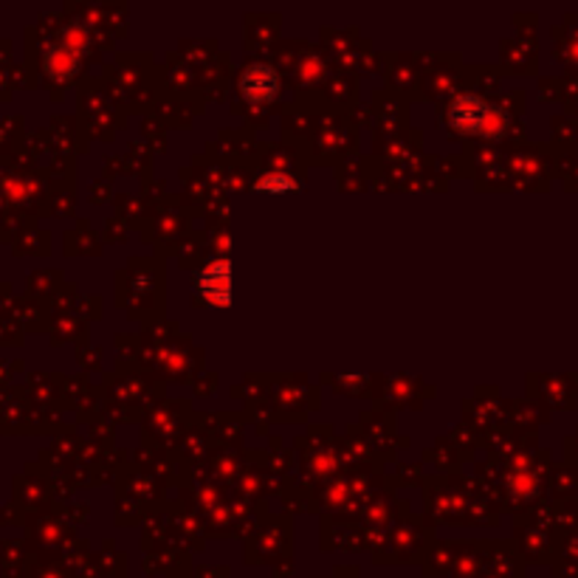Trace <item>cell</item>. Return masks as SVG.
I'll list each match as a JSON object with an SVG mask.
<instances>
[{
	"label": "cell",
	"instance_id": "4",
	"mask_svg": "<svg viewBox=\"0 0 578 578\" xmlns=\"http://www.w3.org/2000/svg\"><path fill=\"white\" fill-rule=\"evenodd\" d=\"M297 189H299V180L293 178V175L280 173V169L266 173L255 184V193H268V195H288V193H297Z\"/></svg>",
	"mask_w": 578,
	"mask_h": 578
},
{
	"label": "cell",
	"instance_id": "1",
	"mask_svg": "<svg viewBox=\"0 0 578 578\" xmlns=\"http://www.w3.org/2000/svg\"><path fill=\"white\" fill-rule=\"evenodd\" d=\"M448 122L454 131L468 133V136L499 138L505 131V113L499 107L488 105L483 96L463 94L448 107Z\"/></svg>",
	"mask_w": 578,
	"mask_h": 578
},
{
	"label": "cell",
	"instance_id": "3",
	"mask_svg": "<svg viewBox=\"0 0 578 578\" xmlns=\"http://www.w3.org/2000/svg\"><path fill=\"white\" fill-rule=\"evenodd\" d=\"M240 94L251 105H268L280 94V74L266 63L249 65L240 76Z\"/></svg>",
	"mask_w": 578,
	"mask_h": 578
},
{
	"label": "cell",
	"instance_id": "2",
	"mask_svg": "<svg viewBox=\"0 0 578 578\" xmlns=\"http://www.w3.org/2000/svg\"><path fill=\"white\" fill-rule=\"evenodd\" d=\"M195 291L215 308H231V260L229 255L215 257L195 273Z\"/></svg>",
	"mask_w": 578,
	"mask_h": 578
}]
</instances>
